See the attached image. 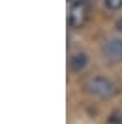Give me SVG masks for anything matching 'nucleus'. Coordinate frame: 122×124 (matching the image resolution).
<instances>
[{
	"label": "nucleus",
	"mask_w": 122,
	"mask_h": 124,
	"mask_svg": "<svg viewBox=\"0 0 122 124\" xmlns=\"http://www.w3.org/2000/svg\"><path fill=\"white\" fill-rule=\"evenodd\" d=\"M83 88L88 96L98 98V100H113L114 96L120 92L118 85L113 79L105 77V75H90V77H86L83 81Z\"/></svg>",
	"instance_id": "obj_1"
},
{
	"label": "nucleus",
	"mask_w": 122,
	"mask_h": 124,
	"mask_svg": "<svg viewBox=\"0 0 122 124\" xmlns=\"http://www.w3.org/2000/svg\"><path fill=\"white\" fill-rule=\"evenodd\" d=\"M90 17V8L86 0H69L68 6V26L69 30H81Z\"/></svg>",
	"instance_id": "obj_2"
},
{
	"label": "nucleus",
	"mask_w": 122,
	"mask_h": 124,
	"mask_svg": "<svg viewBox=\"0 0 122 124\" xmlns=\"http://www.w3.org/2000/svg\"><path fill=\"white\" fill-rule=\"evenodd\" d=\"M99 53L107 62H122V38L120 36H111L105 38L99 45Z\"/></svg>",
	"instance_id": "obj_3"
},
{
	"label": "nucleus",
	"mask_w": 122,
	"mask_h": 124,
	"mask_svg": "<svg viewBox=\"0 0 122 124\" xmlns=\"http://www.w3.org/2000/svg\"><path fill=\"white\" fill-rule=\"evenodd\" d=\"M90 64V56L84 51H71L68 56V68L71 73H81L88 68Z\"/></svg>",
	"instance_id": "obj_4"
},
{
	"label": "nucleus",
	"mask_w": 122,
	"mask_h": 124,
	"mask_svg": "<svg viewBox=\"0 0 122 124\" xmlns=\"http://www.w3.org/2000/svg\"><path fill=\"white\" fill-rule=\"evenodd\" d=\"M101 6L109 13H116L122 11V0H101Z\"/></svg>",
	"instance_id": "obj_5"
},
{
	"label": "nucleus",
	"mask_w": 122,
	"mask_h": 124,
	"mask_svg": "<svg viewBox=\"0 0 122 124\" xmlns=\"http://www.w3.org/2000/svg\"><path fill=\"white\" fill-rule=\"evenodd\" d=\"M114 28H116V30L122 34V17H120V19H116V23H114Z\"/></svg>",
	"instance_id": "obj_6"
}]
</instances>
